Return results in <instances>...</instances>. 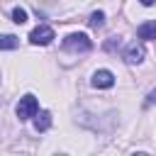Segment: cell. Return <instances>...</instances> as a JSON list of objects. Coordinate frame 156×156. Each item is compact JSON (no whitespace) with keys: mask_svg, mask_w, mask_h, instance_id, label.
<instances>
[{"mask_svg":"<svg viewBox=\"0 0 156 156\" xmlns=\"http://www.w3.org/2000/svg\"><path fill=\"white\" fill-rule=\"evenodd\" d=\"M12 22H15V24H24V22H27V10L15 7V10H12Z\"/></svg>","mask_w":156,"mask_h":156,"instance_id":"obj_8","label":"cell"},{"mask_svg":"<svg viewBox=\"0 0 156 156\" xmlns=\"http://www.w3.org/2000/svg\"><path fill=\"white\" fill-rule=\"evenodd\" d=\"M144 54H146L144 46L134 41V44L127 46V51H124V61H127V63H141V61H144Z\"/></svg>","mask_w":156,"mask_h":156,"instance_id":"obj_4","label":"cell"},{"mask_svg":"<svg viewBox=\"0 0 156 156\" xmlns=\"http://www.w3.org/2000/svg\"><path fill=\"white\" fill-rule=\"evenodd\" d=\"M139 2H141V5H146V7H149V5H154V0H139Z\"/></svg>","mask_w":156,"mask_h":156,"instance_id":"obj_13","label":"cell"},{"mask_svg":"<svg viewBox=\"0 0 156 156\" xmlns=\"http://www.w3.org/2000/svg\"><path fill=\"white\" fill-rule=\"evenodd\" d=\"M93 85L95 88H112L115 85V76L110 73V71H95V76H93Z\"/></svg>","mask_w":156,"mask_h":156,"instance_id":"obj_5","label":"cell"},{"mask_svg":"<svg viewBox=\"0 0 156 156\" xmlns=\"http://www.w3.org/2000/svg\"><path fill=\"white\" fill-rule=\"evenodd\" d=\"M17 44H20V41H17V37H12V34H5V37H2V41H0V46H2V49H15Z\"/></svg>","mask_w":156,"mask_h":156,"instance_id":"obj_10","label":"cell"},{"mask_svg":"<svg viewBox=\"0 0 156 156\" xmlns=\"http://www.w3.org/2000/svg\"><path fill=\"white\" fill-rule=\"evenodd\" d=\"M51 39H54V29H51V27H46V24L34 27V29H32V34H29V41H32V44H39V46H46Z\"/></svg>","mask_w":156,"mask_h":156,"instance_id":"obj_3","label":"cell"},{"mask_svg":"<svg viewBox=\"0 0 156 156\" xmlns=\"http://www.w3.org/2000/svg\"><path fill=\"white\" fill-rule=\"evenodd\" d=\"M49 127H51V112L44 110V112L37 115V119H34V129H37V132H46Z\"/></svg>","mask_w":156,"mask_h":156,"instance_id":"obj_7","label":"cell"},{"mask_svg":"<svg viewBox=\"0 0 156 156\" xmlns=\"http://www.w3.org/2000/svg\"><path fill=\"white\" fill-rule=\"evenodd\" d=\"M117 46H119V39H117V37H112V39H110V41L105 44V49H107V51H115Z\"/></svg>","mask_w":156,"mask_h":156,"instance_id":"obj_11","label":"cell"},{"mask_svg":"<svg viewBox=\"0 0 156 156\" xmlns=\"http://www.w3.org/2000/svg\"><path fill=\"white\" fill-rule=\"evenodd\" d=\"M37 112H39V102H37L34 95H24V98H20V102H17V117H20V119L37 117Z\"/></svg>","mask_w":156,"mask_h":156,"instance_id":"obj_2","label":"cell"},{"mask_svg":"<svg viewBox=\"0 0 156 156\" xmlns=\"http://www.w3.org/2000/svg\"><path fill=\"white\" fill-rule=\"evenodd\" d=\"M63 49L66 51H90L93 49V41L88 39V34H80V32H76V34H68L66 39H63Z\"/></svg>","mask_w":156,"mask_h":156,"instance_id":"obj_1","label":"cell"},{"mask_svg":"<svg viewBox=\"0 0 156 156\" xmlns=\"http://www.w3.org/2000/svg\"><path fill=\"white\" fill-rule=\"evenodd\" d=\"M154 102H156V90H151L149 98H146V105H154Z\"/></svg>","mask_w":156,"mask_h":156,"instance_id":"obj_12","label":"cell"},{"mask_svg":"<svg viewBox=\"0 0 156 156\" xmlns=\"http://www.w3.org/2000/svg\"><path fill=\"white\" fill-rule=\"evenodd\" d=\"M88 22H90V27H95V29H98V27H102V24H105V12H100V10H98V12H93Z\"/></svg>","mask_w":156,"mask_h":156,"instance_id":"obj_9","label":"cell"},{"mask_svg":"<svg viewBox=\"0 0 156 156\" xmlns=\"http://www.w3.org/2000/svg\"><path fill=\"white\" fill-rule=\"evenodd\" d=\"M136 37H139V39H156V20L139 24V29H136Z\"/></svg>","mask_w":156,"mask_h":156,"instance_id":"obj_6","label":"cell"}]
</instances>
